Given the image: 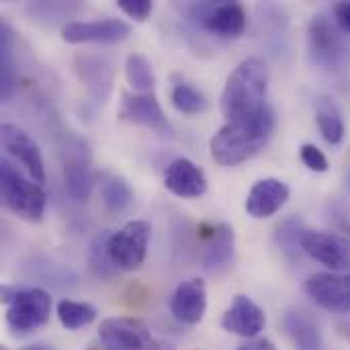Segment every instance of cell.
<instances>
[{
  "instance_id": "obj_22",
  "label": "cell",
  "mask_w": 350,
  "mask_h": 350,
  "mask_svg": "<svg viewBox=\"0 0 350 350\" xmlns=\"http://www.w3.org/2000/svg\"><path fill=\"white\" fill-rule=\"evenodd\" d=\"M76 70H78L82 82H86V86L90 88V92H94L103 100L109 96L111 86H113V70H111V64L107 59L78 57Z\"/></svg>"
},
{
  "instance_id": "obj_16",
  "label": "cell",
  "mask_w": 350,
  "mask_h": 350,
  "mask_svg": "<svg viewBox=\"0 0 350 350\" xmlns=\"http://www.w3.org/2000/svg\"><path fill=\"white\" fill-rule=\"evenodd\" d=\"M289 187L279 178H265L258 180L246 199V211L254 219L273 217L289 199Z\"/></svg>"
},
{
  "instance_id": "obj_32",
  "label": "cell",
  "mask_w": 350,
  "mask_h": 350,
  "mask_svg": "<svg viewBox=\"0 0 350 350\" xmlns=\"http://www.w3.org/2000/svg\"><path fill=\"white\" fill-rule=\"evenodd\" d=\"M33 16H70L72 10H78V4H62V2H41L31 6Z\"/></svg>"
},
{
  "instance_id": "obj_6",
  "label": "cell",
  "mask_w": 350,
  "mask_h": 350,
  "mask_svg": "<svg viewBox=\"0 0 350 350\" xmlns=\"http://www.w3.org/2000/svg\"><path fill=\"white\" fill-rule=\"evenodd\" d=\"M191 10L199 25L211 35L236 39L246 29V10L238 2H201Z\"/></svg>"
},
{
  "instance_id": "obj_13",
  "label": "cell",
  "mask_w": 350,
  "mask_h": 350,
  "mask_svg": "<svg viewBox=\"0 0 350 350\" xmlns=\"http://www.w3.org/2000/svg\"><path fill=\"white\" fill-rule=\"evenodd\" d=\"M267 326V316L258 304L246 295H236L221 318V328L242 338H256Z\"/></svg>"
},
{
  "instance_id": "obj_36",
  "label": "cell",
  "mask_w": 350,
  "mask_h": 350,
  "mask_svg": "<svg viewBox=\"0 0 350 350\" xmlns=\"http://www.w3.org/2000/svg\"><path fill=\"white\" fill-rule=\"evenodd\" d=\"M338 334H340V336H345V338L350 342V322H345V324H340V326H338Z\"/></svg>"
},
{
  "instance_id": "obj_24",
  "label": "cell",
  "mask_w": 350,
  "mask_h": 350,
  "mask_svg": "<svg viewBox=\"0 0 350 350\" xmlns=\"http://www.w3.org/2000/svg\"><path fill=\"white\" fill-rule=\"evenodd\" d=\"M100 197L111 213H125L133 203V191L123 176L107 174L100 180Z\"/></svg>"
},
{
  "instance_id": "obj_1",
  "label": "cell",
  "mask_w": 350,
  "mask_h": 350,
  "mask_svg": "<svg viewBox=\"0 0 350 350\" xmlns=\"http://www.w3.org/2000/svg\"><path fill=\"white\" fill-rule=\"evenodd\" d=\"M269 70L260 57H248L230 74L221 92V113L228 123L250 121L267 113Z\"/></svg>"
},
{
  "instance_id": "obj_28",
  "label": "cell",
  "mask_w": 350,
  "mask_h": 350,
  "mask_svg": "<svg viewBox=\"0 0 350 350\" xmlns=\"http://www.w3.org/2000/svg\"><path fill=\"white\" fill-rule=\"evenodd\" d=\"M308 230L304 228L301 219H287L277 228V242L281 246V250L289 256V258H297L301 250V238Z\"/></svg>"
},
{
  "instance_id": "obj_20",
  "label": "cell",
  "mask_w": 350,
  "mask_h": 350,
  "mask_svg": "<svg viewBox=\"0 0 350 350\" xmlns=\"http://www.w3.org/2000/svg\"><path fill=\"white\" fill-rule=\"evenodd\" d=\"M64 180H66V191L72 199L76 201L88 199L94 185L88 158H84L82 154H70L64 164Z\"/></svg>"
},
{
  "instance_id": "obj_15",
  "label": "cell",
  "mask_w": 350,
  "mask_h": 350,
  "mask_svg": "<svg viewBox=\"0 0 350 350\" xmlns=\"http://www.w3.org/2000/svg\"><path fill=\"white\" fill-rule=\"evenodd\" d=\"M164 187L180 199H197L205 195L207 178L195 162L189 158H176L166 168Z\"/></svg>"
},
{
  "instance_id": "obj_21",
  "label": "cell",
  "mask_w": 350,
  "mask_h": 350,
  "mask_svg": "<svg viewBox=\"0 0 350 350\" xmlns=\"http://www.w3.org/2000/svg\"><path fill=\"white\" fill-rule=\"evenodd\" d=\"M283 326L293 340L295 350H322V332L310 316L301 312H289L283 320Z\"/></svg>"
},
{
  "instance_id": "obj_12",
  "label": "cell",
  "mask_w": 350,
  "mask_h": 350,
  "mask_svg": "<svg viewBox=\"0 0 350 350\" xmlns=\"http://www.w3.org/2000/svg\"><path fill=\"white\" fill-rule=\"evenodd\" d=\"M308 295L324 310L336 314L350 312V275L336 273H320L308 279L306 283Z\"/></svg>"
},
{
  "instance_id": "obj_17",
  "label": "cell",
  "mask_w": 350,
  "mask_h": 350,
  "mask_svg": "<svg viewBox=\"0 0 350 350\" xmlns=\"http://www.w3.org/2000/svg\"><path fill=\"white\" fill-rule=\"evenodd\" d=\"M121 117L150 129L166 127V115L154 94H125L121 105Z\"/></svg>"
},
{
  "instance_id": "obj_10",
  "label": "cell",
  "mask_w": 350,
  "mask_h": 350,
  "mask_svg": "<svg viewBox=\"0 0 350 350\" xmlns=\"http://www.w3.org/2000/svg\"><path fill=\"white\" fill-rule=\"evenodd\" d=\"M0 142L2 148L29 172L35 183H45V164L41 150L27 131L16 125L4 123L0 127Z\"/></svg>"
},
{
  "instance_id": "obj_18",
  "label": "cell",
  "mask_w": 350,
  "mask_h": 350,
  "mask_svg": "<svg viewBox=\"0 0 350 350\" xmlns=\"http://www.w3.org/2000/svg\"><path fill=\"white\" fill-rule=\"evenodd\" d=\"M234 246H236V234L232 226L221 224L213 228L203 254V267L209 273H217L226 269L234 260Z\"/></svg>"
},
{
  "instance_id": "obj_33",
  "label": "cell",
  "mask_w": 350,
  "mask_h": 350,
  "mask_svg": "<svg viewBox=\"0 0 350 350\" xmlns=\"http://www.w3.org/2000/svg\"><path fill=\"white\" fill-rule=\"evenodd\" d=\"M334 16H336L338 27L350 33V2H338L334 6Z\"/></svg>"
},
{
  "instance_id": "obj_35",
  "label": "cell",
  "mask_w": 350,
  "mask_h": 350,
  "mask_svg": "<svg viewBox=\"0 0 350 350\" xmlns=\"http://www.w3.org/2000/svg\"><path fill=\"white\" fill-rule=\"evenodd\" d=\"M148 350H176V349H174L172 345H168V342H156V340H154Z\"/></svg>"
},
{
  "instance_id": "obj_4",
  "label": "cell",
  "mask_w": 350,
  "mask_h": 350,
  "mask_svg": "<svg viewBox=\"0 0 350 350\" xmlns=\"http://www.w3.org/2000/svg\"><path fill=\"white\" fill-rule=\"evenodd\" d=\"M6 304V324L14 334H29L47 324L51 316V297L45 289H10L2 287Z\"/></svg>"
},
{
  "instance_id": "obj_5",
  "label": "cell",
  "mask_w": 350,
  "mask_h": 350,
  "mask_svg": "<svg viewBox=\"0 0 350 350\" xmlns=\"http://www.w3.org/2000/svg\"><path fill=\"white\" fill-rule=\"evenodd\" d=\"M152 228L148 221L135 219L125 224L109 238V258L119 271H137L148 254Z\"/></svg>"
},
{
  "instance_id": "obj_2",
  "label": "cell",
  "mask_w": 350,
  "mask_h": 350,
  "mask_svg": "<svg viewBox=\"0 0 350 350\" xmlns=\"http://www.w3.org/2000/svg\"><path fill=\"white\" fill-rule=\"evenodd\" d=\"M275 129V113L269 109L256 119L226 123L213 137H211V156L219 166L234 168L242 162L254 158L265 144L269 142Z\"/></svg>"
},
{
  "instance_id": "obj_27",
  "label": "cell",
  "mask_w": 350,
  "mask_h": 350,
  "mask_svg": "<svg viewBox=\"0 0 350 350\" xmlns=\"http://www.w3.org/2000/svg\"><path fill=\"white\" fill-rule=\"evenodd\" d=\"M172 105L185 115H199L207 109L205 96L191 84L178 82L172 88Z\"/></svg>"
},
{
  "instance_id": "obj_9",
  "label": "cell",
  "mask_w": 350,
  "mask_h": 350,
  "mask_svg": "<svg viewBox=\"0 0 350 350\" xmlns=\"http://www.w3.org/2000/svg\"><path fill=\"white\" fill-rule=\"evenodd\" d=\"M308 41L312 57L326 68H336L347 57V45L342 35L324 14H316L312 18L308 29Z\"/></svg>"
},
{
  "instance_id": "obj_30",
  "label": "cell",
  "mask_w": 350,
  "mask_h": 350,
  "mask_svg": "<svg viewBox=\"0 0 350 350\" xmlns=\"http://www.w3.org/2000/svg\"><path fill=\"white\" fill-rule=\"evenodd\" d=\"M299 156H301V162H304L310 170H314V172H326V170L330 168V164H328L324 152H322L320 148H316L314 144H304L301 150H299Z\"/></svg>"
},
{
  "instance_id": "obj_23",
  "label": "cell",
  "mask_w": 350,
  "mask_h": 350,
  "mask_svg": "<svg viewBox=\"0 0 350 350\" xmlns=\"http://www.w3.org/2000/svg\"><path fill=\"white\" fill-rule=\"evenodd\" d=\"M16 62H14V41L12 31L6 23L0 25V94L8 100L16 90Z\"/></svg>"
},
{
  "instance_id": "obj_26",
  "label": "cell",
  "mask_w": 350,
  "mask_h": 350,
  "mask_svg": "<svg viewBox=\"0 0 350 350\" xmlns=\"http://www.w3.org/2000/svg\"><path fill=\"white\" fill-rule=\"evenodd\" d=\"M57 318L62 322V326L70 332H76L88 324L94 322L96 318V310L90 304H82V301H72V299H62L57 304Z\"/></svg>"
},
{
  "instance_id": "obj_40",
  "label": "cell",
  "mask_w": 350,
  "mask_h": 350,
  "mask_svg": "<svg viewBox=\"0 0 350 350\" xmlns=\"http://www.w3.org/2000/svg\"><path fill=\"white\" fill-rule=\"evenodd\" d=\"M2 350H8V349H2Z\"/></svg>"
},
{
  "instance_id": "obj_37",
  "label": "cell",
  "mask_w": 350,
  "mask_h": 350,
  "mask_svg": "<svg viewBox=\"0 0 350 350\" xmlns=\"http://www.w3.org/2000/svg\"><path fill=\"white\" fill-rule=\"evenodd\" d=\"M23 350H53L51 347H45V345H33V347H27Z\"/></svg>"
},
{
  "instance_id": "obj_39",
  "label": "cell",
  "mask_w": 350,
  "mask_h": 350,
  "mask_svg": "<svg viewBox=\"0 0 350 350\" xmlns=\"http://www.w3.org/2000/svg\"><path fill=\"white\" fill-rule=\"evenodd\" d=\"M349 187H350V174H349Z\"/></svg>"
},
{
  "instance_id": "obj_14",
  "label": "cell",
  "mask_w": 350,
  "mask_h": 350,
  "mask_svg": "<svg viewBox=\"0 0 350 350\" xmlns=\"http://www.w3.org/2000/svg\"><path fill=\"white\" fill-rule=\"evenodd\" d=\"M207 289L201 279L183 281L170 297V314L187 326H195L205 318Z\"/></svg>"
},
{
  "instance_id": "obj_8",
  "label": "cell",
  "mask_w": 350,
  "mask_h": 350,
  "mask_svg": "<svg viewBox=\"0 0 350 350\" xmlns=\"http://www.w3.org/2000/svg\"><path fill=\"white\" fill-rule=\"evenodd\" d=\"M107 350H148L154 342L146 322L137 318H109L98 328Z\"/></svg>"
},
{
  "instance_id": "obj_11",
  "label": "cell",
  "mask_w": 350,
  "mask_h": 350,
  "mask_svg": "<svg viewBox=\"0 0 350 350\" xmlns=\"http://www.w3.org/2000/svg\"><path fill=\"white\" fill-rule=\"evenodd\" d=\"M131 35V27L121 18L74 21L62 27V37L68 43H119Z\"/></svg>"
},
{
  "instance_id": "obj_31",
  "label": "cell",
  "mask_w": 350,
  "mask_h": 350,
  "mask_svg": "<svg viewBox=\"0 0 350 350\" xmlns=\"http://www.w3.org/2000/svg\"><path fill=\"white\" fill-rule=\"evenodd\" d=\"M117 6L133 21L144 23L152 10H154V2L152 0H117Z\"/></svg>"
},
{
  "instance_id": "obj_29",
  "label": "cell",
  "mask_w": 350,
  "mask_h": 350,
  "mask_svg": "<svg viewBox=\"0 0 350 350\" xmlns=\"http://www.w3.org/2000/svg\"><path fill=\"white\" fill-rule=\"evenodd\" d=\"M109 238H111V234L100 232L90 244V265L98 277H111L117 271L109 258Z\"/></svg>"
},
{
  "instance_id": "obj_7",
  "label": "cell",
  "mask_w": 350,
  "mask_h": 350,
  "mask_svg": "<svg viewBox=\"0 0 350 350\" xmlns=\"http://www.w3.org/2000/svg\"><path fill=\"white\" fill-rule=\"evenodd\" d=\"M301 250L310 258L332 271L350 269V238L334 232L308 230L301 238Z\"/></svg>"
},
{
  "instance_id": "obj_25",
  "label": "cell",
  "mask_w": 350,
  "mask_h": 350,
  "mask_svg": "<svg viewBox=\"0 0 350 350\" xmlns=\"http://www.w3.org/2000/svg\"><path fill=\"white\" fill-rule=\"evenodd\" d=\"M125 76L129 86L137 94H152L156 86V74L152 70V64L142 53H131L125 59Z\"/></svg>"
},
{
  "instance_id": "obj_34",
  "label": "cell",
  "mask_w": 350,
  "mask_h": 350,
  "mask_svg": "<svg viewBox=\"0 0 350 350\" xmlns=\"http://www.w3.org/2000/svg\"><path fill=\"white\" fill-rule=\"evenodd\" d=\"M238 350H277V347L267 338H256V340H250V342L242 345Z\"/></svg>"
},
{
  "instance_id": "obj_3",
  "label": "cell",
  "mask_w": 350,
  "mask_h": 350,
  "mask_svg": "<svg viewBox=\"0 0 350 350\" xmlns=\"http://www.w3.org/2000/svg\"><path fill=\"white\" fill-rule=\"evenodd\" d=\"M0 195L6 209L27 221H39L45 211L47 197L43 189L23 176V172L8 162L6 158L0 162Z\"/></svg>"
},
{
  "instance_id": "obj_19",
  "label": "cell",
  "mask_w": 350,
  "mask_h": 350,
  "mask_svg": "<svg viewBox=\"0 0 350 350\" xmlns=\"http://www.w3.org/2000/svg\"><path fill=\"white\" fill-rule=\"evenodd\" d=\"M314 113H316V123H318L322 137L330 146H338L345 139L347 127H345V119H342V113H340L336 100L330 96H316Z\"/></svg>"
},
{
  "instance_id": "obj_38",
  "label": "cell",
  "mask_w": 350,
  "mask_h": 350,
  "mask_svg": "<svg viewBox=\"0 0 350 350\" xmlns=\"http://www.w3.org/2000/svg\"><path fill=\"white\" fill-rule=\"evenodd\" d=\"M342 226H345V230H347V234H349V238H350V224L349 221H345Z\"/></svg>"
}]
</instances>
